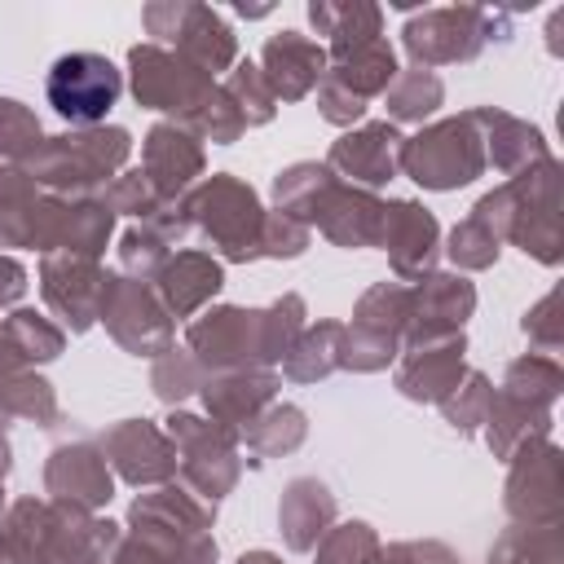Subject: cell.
<instances>
[{"label":"cell","mask_w":564,"mask_h":564,"mask_svg":"<svg viewBox=\"0 0 564 564\" xmlns=\"http://www.w3.org/2000/svg\"><path fill=\"white\" fill-rule=\"evenodd\" d=\"M485 564H564V529L560 524H511Z\"/></svg>","instance_id":"cell-40"},{"label":"cell","mask_w":564,"mask_h":564,"mask_svg":"<svg viewBox=\"0 0 564 564\" xmlns=\"http://www.w3.org/2000/svg\"><path fill=\"white\" fill-rule=\"evenodd\" d=\"M203 379H207V370L198 366V357L189 348H176V344L163 357H154V366H150V388L167 405H181L185 397H194L203 388Z\"/></svg>","instance_id":"cell-45"},{"label":"cell","mask_w":564,"mask_h":564,"mask_svg":"<svg viewBox=\"0 0 564 564\" xmlns=\"http://www.w3.org/2000/svg\"><path fill=\"white\" fill-rule=\"evenodd\" d=\"M375 247L388 251L397 282H419V278L436 273L441 225L423 203L392 198V203H383V220H379V242Z\"/></svg>","instance_id":"cell-18"},{"label":"cell","mask_w":564,"mask_h":564,"mask_svg":"<svg viewBox=\"0 0 564 564\" xmlns=\"http://www.w3.org/2000/svg\"><path fill=\"white\" fill-rule=\"evenodd\" d=\"M463 352H467V335L463 330H445V335H427V339H405L401 357H397V392L419 401V405H436L463 375Z\"/></svg>","instance_id":"cell-17"},{"label":"cell","mask_w":564,"mask_h":564,"mask_svg":"<svg viewBox=\"0 0 564 564\" xmlns=\"http://www.w3.org/2000/svg\"><path fill=\"white\" fill-rule=\"evenodd\" d=\"M101 203H106L115 216H137V225H145L150 216H159V212L167 207V198H159V194H154V185L141 176V167L119 172V176L106 185Z\"/></svg>","instance_id":"cell-48"},{"label":"cell","mask_w":564,"mask_h":564,"mask_svg":"<svg viewBox=\"0 0 564 564\" xmlns=\"http://www.w3.org/2000/svg\"><path fill=\"white\" fill-rule=\"evenodd\" d=\"M308 22L317 35H326V62L383 40V9L370 0H313L308 4Z\"/></svg>","instance_id":"cell-31"},{"label":"cell","mask_w":564,"mask_h":564,"mask_svg":"<svg viewBox=\"0 0 564 564\" xmlns=\"http://www.w3.org/2000/svg\"><path fill=\"white\" fill-rule=\"evenodd\" d=\"M397 70H401V66H397V53H392L388 40L361 44V48H352V53L326 62V79L339 84L344 93H352V97L366 101V106H370V97H383V93H388V84L397 79Z\"/></svg>","instance_id":"cell-34"},{"label":"cell","mask_w":564,"mask_h":564,"mask_svg":"<svg viewBox=\"0 0 564 564\" xmlns=\"http://www.w3.org/2000/svg\"><path fill=\"white\" fill-rule=\"evenodd\" d=\"M304 317H308V308H304V295H295V291L278 295L269 308L216 304L185 326V348L198 357V366L207 375L269 370L273 361H282L291 352V344L308 326Z\"/></svg>","instance_id":"cell-1"},{"label":"cell","mask_w":564,"mask_h":564,"mask_svg":"<svg viewBox=\"0 0 564 564\" xmlns=\"http://www.w3.org/2000/svg\"><path fill=\"white\" fill-rule=\"evenodd\" d=\"M163 432L176 445V476L185 489H194L207 502H220L225 494H234V485L242 476L234 427H220V423L189 414V410H172Z\"/></svg>","instance_id":"cell-9"},{"label":"cell","mask_w":564,"mask_h":564,"mask_svg":"<svg viewBox=\"0 0 564 564\" xmlns=\"http://www.w3.org/2000/svg\"><path fill=\"white\" fill-rule=\"evenodd\" d=\"M441 414H445V423L458 432V436H471V432H480L485 427V419H489V405H494V383H489V375H480V370H467L441 401Z\"/></svg>","instance_id":"cell-42"},{"label":"cell","mask_w":564,"mask_h":564,"mask_svg":"<svg viewBox=\"0 0 564 564\" xmlns=\"http://www.w3.org/2000/svg\"><path fill=\"white\" fill-rule=\"evenodd\" d=\"M13 370H26V366H22V357L13 352L9 330H4V322H0V379H4V375H13Z\"/></svg>","instance_id":"cell-56"},{"label":"cell","mask_w":564,"mask_h":564,"mask_svg":"<svg viewBox=\"0 0 564 564\" xmlns=\"http://www.w3.org/2000/svg\"><path fill=\"white\" fill-rule=\"evenodd\" d=\"M256 66L278 101H300L326 79V48L300 31H278L264 40Z\"/></svg>","instance_id":"cell-23"},{"label":"cell","mask_w":564,"mask_h":564,"mask_svg":"<svg viewBox=\"0 0 564 564\" xmlns=\"http://www.w3.org/2000/svg\"><path fill=\"white\" fill-rule=\"evenodd\" d=\"M476 220H485L502 242H516L524 256L542 264H560L564 256V229H560V163L546 159L498 189H489L476 207Z\"/></svg>","instance_id":"cell-2"},{"label":"cell","mask_w":564,"mask_h":564,"mask_svg":"<svg viewBox=\"0 0 564 564\" xmlns=\"http://www.w3.org/2000/svg\"><path fill=\"white\" fill-rule=\"evenodd\" d=\"M119 93H123V70L101 53H66L44 75L48 106L75 128H97L119 101Z\"/></svg>","instance_id":"cell-12"},{"label":"cell","mask_w":564,"mask_h":564,"mask_svg":"<svg viewBox=\"0 0 564 564\" xmlns=\"http://www.w3.org/2000/svg\"><path fill=\"white\" fill-rule=\"evenodd\" d=\"M185 220L189 229H198L203 238H212V247L234 260H260V229H264V207L256 198V189L229 172H212L207 181H198L185 198Z\"/></svg>","instance_id":"cell-5"},{"label":"cell","mask_w":564,"mask_h":564,"mask_svg":"<svg viewBox=\"0 0 564 564\" xmlns=\"http://www.w3.org/2000/svg\"><path fill=\"white\" fill-rule=\"evenodd\" d=\"M313 93H317V110H322V119H326V123H335V128H357V123H361L366 101H357V97H352V93H344L339 84L322 79Z\"/></svg>","instance_id":"cell-52"},{"label":"cell","mask_w":564,"mask_h":564,"mask_svg":"<svg viewBox=\"0 0 564 564\" xmlns=\"http://www.w3.org/2000/svg\"><path fill=\"white\" fill-rule=\"evenodd\" d=\"M4 427H9V410L0 405V436H4Z\"/></svg>","instance_id":"cell-59"},{"label":"cell","mask_w":564,"mask_h":564,"mask_svg":"<svg viewBox=\"0 0 564 564\" xmlns=\"http://www.w3.org/2000/svg\"><path fill=\"white\" fill-rule=\"evenodd\" d=\"M40 141H44V132H40L35 110L22 106L18 97H0V159L22 163Z\"/></svg>","instance_id":"cell-49"},{"label":"cell","mask_w":564,"mask_h":564,"mask_svg":"<svg viewBox=\"0 0 564 564\" xmlns=\"http://www.w3.org/2000/svg\"><path fill=\"white\" fill-rule=\"evenodd\" d=\"M560 388H564V370L555 357L524 352L507 366L502 383L494 388L489 419H485V441L494 458L507 463L520 445L551 436V410L560 401Z\"/></svg>","instance_id":"cell-4"},{"label":"cell","mask_w":564,"mask_h":564,"mask_svg":"<svg viewBox=\"0 0 564 564\" xmlns=\"http://www.w3.org/2000/svg\"><path fill=\"white\" fill-rule=\"evenodd\" d=\"M106 286H110V273L101 269V260H84L66 251H53L40 260V295L57 317V326L70 335H84L101 317Z\"/></svg>","instance_id":"cell-15"},{"label":"cell","mask_w":564,"mask_h":564,"mask_svg":"<svg viewBox=\"0 0 564 564\" xmlns=\"http://www.w3.org/2000/svg\"><path fill=\"white\" fill-rule=\"evenodd\" d=\"M4 330H9V344H13V352L22 357V366L53 361V357H62V348H66V330H62L53 317L35 313V308H13V313L4 317Z\"/></svg>","instance_id":"cell-41"},{"label":"cell","mask_w":564,"mask_h":564,"mask_svg":"<svg viewBox=\"0 0 564 564\" xmlns=\"http://www.w3.org/2000/svg\"><path fill=\"white\" fill-rule=\"evenodd\" d=\"M441 101H445V84H441L436 70H423V66L397 70V79L383 93L388 123H423L441 110Z\"/></svg>","instance_id":"cell-37"},{"label":"cell","mask_w":564,"mask_h":564,"mask_svg":"<svg viewBox=\"0 0 564 564\" xmlns=\"http://www.w3.org/2000/svg\"><path fill=\"white\" fill-rule=\"evenodd\" d=\"M97 322H106L110 339L132 357H163L172 348V335H176V322L163 308L154 282L123 278V273H110Z\"/></svg>","instance_id":"cell-13"},{"label":"cell","mask_w":564,"mask_h":564,"mask_svg":"<svg viewBox=\"0 0 564 564\" xmlns=\"http://www.w3.org/2000/svg\"><path fill=\"white\" fill-rule=\"evenodd\" d=\"M401 145H405V137H401L397 123H388V119L357 123V128H348V132L330 145L326 167H330L339 181H348V185L379 189V185H388V181L401 172Z\"/></svg>","instance_id":"cell-19"},{"label":"cell","mask_w":564,"mask_h":564,"mask_svg":"<svg viewBox=\"0 0 564 564\" xmlns=\"http://www.w3.org/2000/svg\"><path fill=\"white\" fill-rule=\"evenodd\" d=\"M410 286H414V317H410L405 339L463 330V322L476 313V286L463 273H427Z\"/></svg>","instance_id":"cell-29"},{"label":"cell","mask_w":564,"mask_h":564,"mask_svg":"<svg viewBox=\"0 0 564 564\" xmlns=\"http://www.w3.org/2000/svg\"><path fill=\"white\" fill-rule=\"evenodd\" d=\"M220 88L229 93V101L238 106V115H242L247 128H260V123H269L278 115V97L269 93V84H264V75H260L256 62H234Z\"/></svg>","instance_id":"cell-44"},{"label":"cell","mask_w":564,"mask_h":564,"mask_svg":"<svg viewBox=\"0 0 564 564\" xmlns=\"http://www.w3.org/2000/svg\"><path fill=\"white\" fill-rule=\"evenodd\" d=\"M238 564H282L273 551H247V555H238Z\"/></svg>","instance_id":"cell-57"},{"label":"cell","mask_w":564,"mask_h":564,"mask_svg":"<svg viewBox=\"0 0 564 564\" xmlns=\"http://www.w3.org/2000/svg\"><path fill=\"white\" fill-rule=\"evenodd\" d=\"M344 370V322H317L304 326L291 352L282 357V375L291 383H317L326 375Z\"/></svg>","instance_id":"cell-35"},{"label":"cell","mask_w":564,"mask_h":564,"mask_svg":"<svg viewBox=\"0 0 564 564\" xmlns=\"http://www.w3.org/2000/svg\"><path fill=\"white\" fill-rule=\"evenodd\" d=\"M507 471V516L511 524H560L564 520V454L551 436L520 445Z\"/></svg>","instance_id":"cell-14"},{"label":"cell","mask_w":564,"mask_h":564,"mask_svg":"<svg viewBox=\"0 0 564 564\" xmlns=\"http://www.w3.org/2000/svg\"><path fill=\"white\" fill-rule=\"evenodd\" d=\"M445 251H449V260H454L458 269H471V273H480V269H494V264H498L502 238H498V234H494L485 220L467 216V220H458V225L449 229V242H445Z\"/></svg>","instance_id":"cell-47"},{"label":"cell","mask_w":564,"mask_h":564,"mask_svg":"<svg viewBox=\"0 0 564 564\" xmlns=\"http://www.w3.org/2000/svg\"><path fill=\"white\" fill-rule=\"evenodd\" d=\"M119 538H123L119 524H110V520H101L84 507L48 502L44 564H110Z\"/></svg>","instance_id":"cell-22"},{"label":"cell","mask_w":564,"mask_h":564,"mask_svg":"<svg viewBox=\"0 0 564 564\" xmlns=\"http://www.w3.org/2000/svg\"><path fill=\"white\" fill-rule=\"evenodd\" d=\"M379 564H463L445 542H397L379 555Z\"/></svg>","instance_id":"cell-53"},{"label":"cell","mask_w":564,"mask_h":564,"mask_svg":"<svg viewBox=\"0 0 564 564\" xmlns=\"http://www.w3.org/2000/svg\"><path fill=\"white\" fill-rule=\"evenodd\" d=\"M401 172L423 185V189H463L471 185L480 172H485V141H480V128L467 115H449V119H436L427 128H419L414 137H405L401 145Z\"/></svg>","instance_id":"cell-7"},{"label":"cell","mask_w":564,"mask_h":564,"mask_svg":"<svg viewBox=\"0 0 564 564\" xmlns=\"http://www.w3.org/2000/svg\"><path fill=\"white\" fill-rule=\"evenodd\" d=\"M0 405L9 410V419H26L35 427H57L62 423V405L57 392L44 375L35 370H13L0 379Z\"/></svg>","instance_id":"cell-39"},{"label":"cell","mask_w":564,"mask_h":564,"mask_svg":"<svg viewBox=\"0 0 564 564\" xmlns=\"http://www.w3.org/2000/svg\"><path fill=\"white\" fill-rule=\"evenodd\" d=\"M308 436V419L300 405H286V401H273L264 405L242 432H238V445H247V463L260 467L269 458H282V454H295Z\"/></svg>","instance_id":"cell-33"},{"label":"cell","mask_w":564,"mask_h":564,"mask_svg":"<svg viewBox=\"0 0 564 564\" xmlns=\"http://www.w3.org/2000/svg\"><path fill=\"white\" fill-rule=\"evenodd\" d=\"M414 317V286L410 282H375L344 326V370L375 375L401 357L405 330Z\"/></svg>","instance_id":"cell-8"},{"label":"cell","mask_w":564,"mask_h":564,"mask_svg":"<svg viewBox=\"0 0 564 564\" xmlns=\"http://www.w3.org/2000/svg\"><path fill=\"white\" fill-rule=\"evenodd\" d=\"M132 154L128 128L97 123V128H70L57 137H44L18 167L57 198H93V189L110 185Z\"/></svg>","instance_id":"cell-3"},{"label":"cell","mask_w":564,"mask_h":564,"mask_svg":"<svg viewBox=\"0 0 564 564\" xmlns=\"http://www.w3.org/2000/svg\"><path fill=\"white\" fill-rule=\"evenodd\" d=\"M35 194H40V185H35L18 163H0V207L26 203V198H35Z\"/></svg>","instance_id":"cell-54"},{"label":"cell","mask_w":564,"mask_h":564,"mask_svg":"<svg viewBox=\"0 0 564 564\" xmlns=\"http://www.w3.org/2000/svg\"><path fill=\"white\" fill-rule=\"evenodd\" d=\"M379 220H383V198L375 189L335 181L326 203L317 207V234L335 247H375L379 242Z\"/></svg>","instance_id":"cell-28"},{"label":"cell","mask_w":564,"mask_h":564,"mask_svg":"<svg viewBox=\"0 0 564 564\" xmlns=\"http://www.w3.org/2000/svg\"><path fill=\"white\" fill-rule=\"evenodd\" d=\"M9 467H13V449H9V441L0 436V480L9 476Z\"/></svg>","instance_id":"cell-58"},{"label":"cell","mask_w":564,"mask_h":564,"mask_svg":"<svg viewBox=\"0 0 564 564\" xmlns=\"http://www.w3.org/2000/svg\"><path fill=\"white\" fill-rule=\"evenodd\" d=\"M383 542L366 520H344L322 533L313 546V564H379Z\"/></svg>","instance_id":"cell-43"},{"label":"cell","mask_w":564,"mask_h":564,"mask_svg":"<svg viewBox=\"0 0 564 564\" xmlns=\"http://www.w3.org/2000/svg\"><path fill=\"white\" fill-rule=\"evenodd\" d=\"M0 564H18V560H13V555H4V551H0Z\"/></svg>","instance_id":"cell-61"},{"label":"cell","mask_w":564,"mask_h":564,"mask_svg":"<svg viewBox=\"0 0 564 564\" xmlns=\"http://www.w3.org/2000/svg\"><path fill=\"white\" fill-rule=\"evenodd\" d=\"M172 256V242L163 234H154L150 225H128L119 234V264H123V278H141V282H154L159 269L167 264Z\"/></svg>","instance_id":"cell-46"},{"label":"cell","mask_w":564,"mask_h":564,"mask_svg":"<svg viewBox=\"0 0 564 564\" xmlns=\"http://www.w3.org/2000/svg\"><path fill=\"white\" fill-rule=\"evenodd\" d=\"M4 511H9V507H4V480H0V520H4Z\"/></svg>","instance_id":"cell-60"},{"label":"cell","mask_w":564,"mask_h":564,"mask_svg":"<svg viewBox=\"0 0 564 564\" xmlns=\"http://www.w3.org/2000/svg\"><path fill=\"white\" fill-rule=\"evenodd\" d=\"M335 494L317 480V476H295L286 489H282V502H278V529H282V542L295 551V555H308L322 533L335 524Z\"/></svg>","instance_id":"cell-30"},{"label":"cell","mask_w":564,"mask_h":564,"mask_svg":"<svg viewBox=\"0 0 564 564\" xmlns=\"http://www.w3.org/2000/svg\"><path fill=\"white\" fill-rule=\"evenodd\" d=\"M198 397H203V410L212 423L242 432L264 405H273L278 375L273 370H220V375L203 379Z\"/></svg>","instance_id":"cell-25"},{"label":"cell","mask_w":564,"mask_h":564,"mask_svg":"<svg viewBox=\"0 0 564 564\" xmlns=\"http://www.w3.org/2000/svg\"><path fill=\"white\" fill-rule=\"evenodd\" d=\"M471 119H476L480 141H485V167L502 172L507 181L551 159L542 132L533 123H524V119H516L507 110H494V106H476Z\"/></svg>","instance_id":"cell-24"},{"label":"cell","mask_w":564,"mask_h":564,"mask_svg":"<svg viewBox=\"0 0 564 564\" xmlns=\"http://www.w3.org/2000/svg\"><path fill=\"white\" fill-rule=\"evenodd\" d=\"M22 295H26V269L0 251V308H18Z\"/></svg>","instance_id":"cell-55"},{"label":"cell","mask_w":564,"mask_h":564,"mask_svg":"<svg viewBox=\"0 0 564 564\" xmlns=\"http://www.w3.org/2000/svg\"><path fill=\"white\" fill-rule=\"evenodd\" d=\"M520 330L529 335V344H533V352H542V357H555L560 352V344H564V317H560V291H546L529 313H524V322H520Z\"/></svg>","instance_id":"cell-51"},{"label":"cell","mask_w":564,"mask_h":564,"mask_svg":"<svg viewBox=\"0 0 564 564\" xmlns=\"http://www.w3.org/2000/svg\"><path fill=\"white\" fill-rule=\"evenodd\" d=\"M110 234H115V212H110L101 198H66L57 251L84 256V260H101Z\"/></svg>","instance_id":"cell-38"},{"label":"cell","mask_w":564,"mask_h":564,"mask_svg":"<svg viewBox=\"0 0 564 564\" xmlns=\"http://www.w3.org/2000/svg\"><path fill=\"white\" fill-rule=\"evenodd\" d=\"M97 449L106 458V467L137 485V489H154L167 485L176 476V445L167 441V432L150 419H119L97 436Z\"/></svg>","instance_id":"cell-16"},{"label":"cell","mask_w":564,"mask_h":564,"mask_svg":"<svg viewBox=\"0 0 564 564\" xmlns=\"http://www.w3.org/2000/svg\"><path fill=\"white\" fill-rule=\"evenodd\" d=\"M313 229L291 220L286 212H264V229H260V260H295L304 256Z\"/></svg>","instance_id":"cell-50"},{"label":"cell","mask_w":564,"mask_h":564,"mask_svg":"<svg viewBox=\"0 0 564 564\" xmlns=\"http://www.w3.org/2000/svg\"><path fill=\"white\" fill-rule=\"evenodd\" d=\"M141 176L154 185L159 198H185L203 176V141L181 123H154L141 141Z\"/></svg>","instance_id":"cell-21"},{"label":"cell","mask_w":564,"mask_h":564,"mask_svg":"<svg viewBox=\"0 0 564 564\" xmlns=\"http://www.w3.org/2000/svg\"><path fill=\"white\" fill-rule=\"evenodd\" d=\"M220 286H225L220 260L207 256V251H194V247L189 251H172L167 264L154 278V291H159L163 308L172 313V322L176 317H194L198 308H207Z\"/></svg>","instance_id":"cell-27"},{"label":"cell","mask_w":564,"mask_h":564,"mask_svg":"<svg viewBox=\"0 0 564 564\" xmlns=\"http://www.w3.org/2000/svg\"><path fill=\"white\" fill-rule=\"evenodd\" d=\"M141 22L154 35V44L181 53L189 66H198L212 79L238 62V35L207 4H194V0H154V4L141 9Z\"/></svg>","instance_id":"cell-10"},{"label":"cell","mask_w":564,"mask_h":564,"mask_svg":"<svg viewBox=\"0 0 564 564\" xmlns=\"http://www.w3.org/2000/svg\"><path fill=\"white\" fill-rule=\"evenodd\" d=\"M44 494H48V502L97 511L110 502L115 476H110V467L93 441H66L44 463Z\"/></svg>","instance_id":"cell-20"},{"label":"cell","mask_w":564,"mask_h":564,"mask_svg":"<svg viewBox=\"0 0 564 564\" xmlns=\"http://www.w3.org/2000/svg\"><path fill=\"white\" fill-rule=\"evenodd\" d=\"M489 40H511V18L502 9H480V4L423 9L401 31V44H405L410 62L423 66V70L471 62V57L485 53Z\"/></svg>","instance_id":"cell-6"},{"label":"cell","mask_w":564,"mask_h":564,"mask_svg":"<svg viewBox=\"0 0 564 564\" xmlns=\"http://www.w3.org/2000/svg\"><path fill=\"white\" fill-rule=\"evenodd\" d=\"M128 520H150V524H163V529H181V533H212L216 524V502L198 498L194 489L185 485H154L150 494H141L132 507H128Z\"/></svg>","instance_id":"cell-32"},{"label":"cell","mask_w":564,"mask_h":564,"mask_svg":"<svg viewBox=\"0 0 564 564\" xmlns=\"http://www.w3.org/2000/svg\"><path fill=\"white\" fill-rule=\"evenodd\" d=\"M335 181L339 176L326 163H291V167H282L273 176V212H286L291 220H300V225L313 229L317 207L326 203V194H330Z\"/></svg>","instance_id":"cell-36"},{"label":"cell","mask_w":564,"mask_h":564,"mask_svg":"<svg viewBox=\"0 0 564 564\" xmlns=\"http://www.w3.org/2000/svg\"><path fill=\"white\" fill-rule=\"evenodd\" d=\"M110 564H216V538L128 520V533L119 538Z\"/></svg>","instance_id":"cell-26"},{"label":"cell","mask_w":564,"mask_h":564,"mask_svg":"<svg viewBox=\"0 0 564 564\" xmlns=\"http://www.w3.org/2000/svg\"><path fill=\"white\" fill-rule=\"evenodd\" d=\"M128 84H132L137 106L163 110V115H172V123H185L198 110V101L216 88L212 75H203L181 53H172L154 40L128 48Z\"/></svg>","instance_id":"cell-11"}]
</instances>
